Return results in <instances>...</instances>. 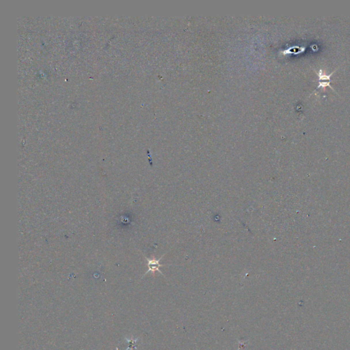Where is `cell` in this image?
Returning a JSON list of instances; mask_svg holds the SVG:
<instances>
[{
    "instance_id": "cell-4",
    "label": "cell",
    "mask_w": 350,
    "mask_h": 350,
    "mask_svg": "<svg viewBox=\"0 0 350 350\" xmlns=\"http://www.w3.org/2000/svg\"><path fill=\"white\" fill-rule=\"evenodd\" d=\"M127 342L129 343V347L127 348V349H134V348H135V347H136V342L137 341V339H135V340L127 339Z\"/></svg>"
},
{
    "instance_id": "cell-3",
    "label": "cell",
    "mask_w": 350,
    "mask_h": 350,
    "mask_svg": "<svg viewBox=\"0 0 350 350\" xmlns=\"http://www.w3.org/2000/svg\"><path fill=\"white\" fill-rule=\"evenodd\" d=\"M330 84V82H319V86H317V88H316V90H317V89L320 88H326V87L328 86V87L330 88L333 91H334V88H332V86H331Z\"/></svg>"
},
{
    "instance_id": "cell-1",
    "label": "cell",
    "mask_w": 350,
    "mask_h": 350,
    "mask_svg": "<svg viewBox=\"0 0 350 350\" xmlns=\"http://www.w3.org/2000/svg\"><path fill=\"white\" fill-rule=\"evenodd\" d=\"M164 255H165V254H164V255H163L162 256V257H160V259H154V258H153V259H148V258H146V259H147L148 269L147 272H146L145 274H146L148 272H150L154 273V272H156V271H158V272L159 273H161V274H163L162 272L160 271V269H159V267L164 266V265H162V264H160L159 263H160L161 259H162V257Z\"/></svg>"
},
{
    "instance_id": "cell-2",
    "label": "cell",
    "mask_w": 350,
    "mask_h": 350,
    "mask_svg": "<svg viewBox=\"0 0 350 350\" xmlns=\"http://www.w3.org/2000/svg\"><path fill=\"white\" fill-rule=\"evenodd\" d=\"M336 69L334 71H333L332 73H330V75H326V74H324V73H323V71H322L321 69H320V71H319V73H317L318 76H319V81H321V80H328L329 82H331L330 77L332 75L333 73H334L335 72H336Z\"/></svg>"
}]
</instances>
